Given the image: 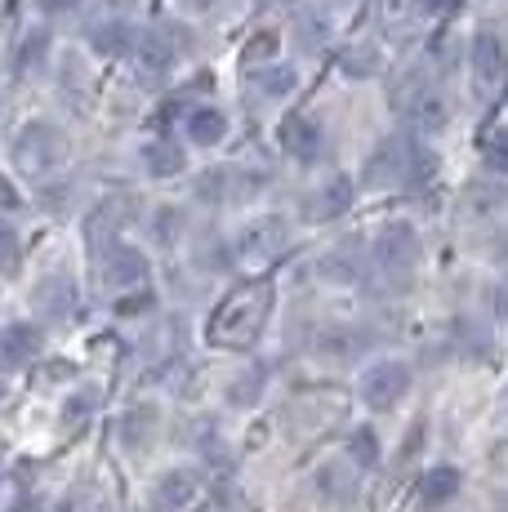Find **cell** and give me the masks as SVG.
Instances as JSON below:
<instances>
[{"label": "cell", "instance_id": "cell-1", "mask_svg": "<svg viewBox=\"0 0 508 512\" xmlns=\"http://www.w3.org/2000/svg\"><path fill=\"white\" fill-rule=\"evenodd\" d=\"M272 285L268 281H246L237 285V290L228 294V299L214 308L210 317V330H205V339H210V348H223V352H246L259 343L263 326H268V312H272Z\"/></svg>", "mask_w": 508, "mask_h": 512}, {"label": "cell", "instance_id": "cell-2", "mask_svg": "<svg viewBox=\"0 0 508 512\" xmlns=\"http://www.w3.org/2000/svg\"><path fill=\"white\" fill-rule=\"evenodd\" d=\"M9 161H14L18 179L45 183L50 174H58L72 161V143H67V134L50 121H27L23 130L9 139Z\"/></svg>", "mask_w": 508, "mask_h": 512}, {"label": "cell", "instance_id": "cell-3", "mask_svg": "<svg viewBox=\"0 0 508 512\" xmlns=\"http://www.w3.org/2000/svg\"><path fill=\"white\" fill-rule=\"evenodd\" d=\"M433 156L419 147V139H410V134H388L384 143L370 152L366 161V187H375V192H384V187H406V183H419L433 174Z\"/></svg>", "mask_w": 508, "mask_h": 512}, {"label": "cell", "instance_id": "cell-4", "mask_svg": "<svg viewBox=\"0 0 508 512\" xmlns=\"http://www.w3.org/2000/svg\"><path fill=\"white\" fill-rule=\"evenodd\" d=\"M370 259H375V268L384 272L393 285H406L410 277H415L419 268V236L410 223L393 219L384 223V228L375 232V250H370Z\"/></svg>", "mask_w": 508, "mask_h": 512}, {"label": "cell", "instance_id": "cell-5", "mask_svg": "<svg viewBox=\"0 0 508 512\" xmlns=\"http://www.w3.org/2000/svg\"><path fill=\"white\" fill-rule=\"evenodd\" d=\"M468 63H473V94L482 103H495L508 85V41L491 27L473 36V49H468Z\"/></svg>", "mask_w": 508, "mask_h": 512}, {"label": "cell", "instance_id": "cell-6", "mask_svg": "<svg viewBox=\"0 0 508 512\" xmlns=\"http://www.w3.org/2000/svg\"><path fill=\"white\" fill-rule=\"evenodd\" d=\"M268 187V179L254 170H241V165H214L197 179V201L201 205H246Z\"/></svg>", "mask_w": 508, "mask_h": 512}, {"label": "cell", "instance_id": "cell-7", "mask_svg": "<svg viewBox=\"0 0 508 512\" xmlns=\"http://www.w3.org/2000/svg\"><path fill=\"white\" fill-rule=\"evenodd\" d=\"M179 49H183V36L174 32L170 23L139 32V45H134V54H130L134 76H139L143 85H161L165 76L174 72V63H179Z\"/></svg>", "mask_w": 508, "mask_h": 512}, {"label": "cell", "instance_id": "cell-8", "mask_svg": "<svg viewBox=\"0 0 508 512\" xmlns=\"http://www.w3.org/2000/svg\"><path fill=\"white\" fill-rule=\"evenodd\" d=\"M286 245H290V223L286 219H277V214L254 219L237 241V263L250 268V272H259V268H268V263H277L281 254H286Z\"/></svg>", "mask_w": 508, "mask_h": 512}, {"label": "cell", "instance_id": "cell-9", "mask_svg": "<svg viewBox=\"0 0 508 512\" xmlns=\"http://www.w3.org/2000/svg\"><path fill=\"white\" fill-rule=\"evenodd\" d=\"M406 392H410V366H402V361H375V366L361 374V401L375 415L393 410Z\"/></svg>", "mask_w": 508, "mask_h": 512}, {"label": "cell", "instance_id": "cell-10", "mask_svg": "<svg viewBox=\"0 0 508 512\" xmlns=\"http://www.w3.org/2000/svg\"><path fill=\"white\" fill-rule=\"evenodd\" d=\"M94 268H99L103 290H139V285L148 281V259H143V250H134V245H125V241L103 250L99 259H94Z\"/></svg>", "mask_w": 508, "mask_h": 512}, {"label": "cell", "instance_id": "cell-11", "mask_svg": "<svg viewBox=\"0 0 508 512\" xmlns=\"http://www.w3.org/2000/svg\"><path fill=\"white\" fill-rule=\"evenodd\" d=\"M197 490H201L197 472H188V468H170V472H161V477L152 481V490H148V508H152V512H183L188 504H197Z\"/></svg>", "mask_w": 508, "mask_h": 512}, {"label": "cell", "instance_id": "cell-12", "mask_svg": "<svg viewBox=\"0 0 508 512\" xmlns=\"http://www.w3.org/2000/svg\"><path fill=\"white\" fill-rule=\"evenodd\" d=\"M402 112L415 134H442L451 125V103L437 90H428V85H415L410 98H402Z\"/></svg>", "mask_w": 508, "mask_h": 512}, {"label": "cell", "instance_id": "cell-13", "mask_svg": "<svg viewBox=\"0 0 508 512\" xmlns=\"http://www.w3.org/2000/svg\"><path fill=\"white\" fill-rule=\"evenodd\" d=\"M41 348H45V334L36 321H9L0 330V366H9V370L32 366L41 357Z\"/></svg>", "mask_w": 508, "mask_h": 512}, {"label": "cell", "instance_id": "cell-14", "mask_svg": "<svg viewBox=\"0 0 508 512\" xmlns=\"http://www.w3.org/2000/svg\"><path fill=\"white\" fill-rule=\"evenodd\" d=\"M437 5H442V0H379V23H384V32L393 36V41H406L410 32H419V23H424Z\"/></svg>", "mask_w": 508, "mask_h": 512}, {"label": "cell", "instance_id": "cell-15", "mask_svg": "<svg viewBox=\"0 0 508 512\" xmlns=\"http://www.w3.org/2000/svg\"><path fill=\"white\" fill-rule=\"evenodd\" d=\"M348 205H353V183L335 174V179H326L317 192L304 196V219L308 223H330V219H339Z\"/></svg>", "mask_w": 508, "mask_h": 512}, {"label": "cell", "instance_id": "cell-16", "mask_svg": "<svg viewBox=\"0 0 508 512\" xmlns=\"http://www.w3.org/2000/svg\"><path fill=\"white\" fill-rule=\"evenodd\" d=\"M32 303H36V312H41L45 321H72V312H76V285H72V277H63V272L45 277L32 290Z\"/></svg>", "mask_w": 508, "mask_h": 512}, {"label": "cell", "instance_id": "cell-17", "mask_svg": "<svg viewBox=\"0 0 508 512\" xmlns=\"http://www.w3.org/2000/svg\"><path fill=\"white\" fill-rule=\"evenodd\" d=\"M317 490H321V499H330V504H348V499H357V490H361V468L353 459H330V464L317 468Z\"/></svg>", "mask_w": 508, "mask_h": 512}, {"label": "cell", "instance_id": "cell-18", "mask_svg": "<svg viewBox=\"0 0 508 512\" xmlns=\"http://www.w3.org/2000/svg\"><path fill=\"white\" fill-rule=\"evenodd\" d=\"M281 143H286V152L295 156L299 165H312V161H321L326 134H321V125L312 121V116H290V121L281 125Z\"/></svg>", "mask_w": 508, "mask_h": 512}, {"label": "cell", "instance_id": "cell-19", "mask_svg": "<svg viewBox=\"0 0 508 512\" xmlns=\"http://www.w3.org/2000/svg\"><path fill=\"white\" fill-rule=\"evenodd\" d=\"M156 428H161V415H156V406H130L121 415V446L125 450H148Z\"/></svg>", "mask_w": 508, "mask_h": 512}, {"label": "cell", "instance_id": "cell-20", "mask_svg": "<svg viewBox=\"0 0 508 512\" xmlns=\"http://www.w3.org/2000/svg\"><path fill=\"white\" fill-rule=\"evenodd\" d=\"M90 45H94V54H103V58H125V54H134V45H139V27L116 18V23L94 27Z\"/></svg>", "mask_w": 508, "mask_h": 512}, {"label": "cell", "instance_id": "cell-21", "mask_svg": "<svg viewBox=\"0 0 508 512\" xmlns=\"http://www.w3.org/2000/svg\"><path fill=\"white\" fill-rule=\"evenodd\" d=\"M183 165H188V156H183V147L174 139L143 143V170H148L152 179H174V174H183Z\"/></svg>", "mask_w": 508, "mask_h": 512}, {"label": "cell", "instance_id": "cell-22", "mask_svg": "<svg viewBox=\"0 0 508 512\" xmlns=\"http://www.w3.org/2000/svg\"><path fill=\"white\" fill-rule=\"evenodd\" d=\"M45 54H50V32H45V27H32V32L18 41L9 72H14L18 81H23V76H36V72H41V63H45Z\"/></svg>", "mask_w": 508, "mask_h": 512}, {"label": "cell", "instance_id": "cell-23", "mask_svg": "<svg viewBox=\"0 0 508 512\" xmlns=\"http://www.w3.org/2000/svg\"><path fill=\"white\" fill-rule=\"evenodd\" d=\"M455 495H459V468H451V464L428 468V472H424V481H419V499H424L428 508L451 504Z\"/></svg>", "mask_w": 508, "mask_h": 512}, {"label": "cell", "instance_id": "cell-24", "mask_svg": "<svg viewBox=\"0 0 508 512\" xmlns=\"http://www.w3.org/2000/svg\"><path fill=\"white\" fill-rule=\"evenodd\" d=\"M183 134L197 147H214L228 134V121H223V112H214V107H197V112H188V121H183Z\"/></svg>", "mask_w": 508, "mask_h": 512}, {"label": "cell", "instance_id": "cell-25", "mask_svg": "<svg viewBox=\"0 0 508 512\" xmlns=\"http://www.w3.org/2000/svg\"><path fill=\"white\" fill-rule=\"evenodd\" d=\"M250 81H254V90H259L263 98H286L290 90H295L299 76H295V67L290 63H268V67H254Z\"/></svg>", "mask_w": 508, "mask_h": 512}, {"label": "cell", "instance_id": "cell-26", "mask_svg": "<svg viewBox=\"0 0 508 512\" xmlns=\"http://www.w3.org/2000/svg\"><path fill=\"white\" fill-rule=\"evenodd\" d=\"M94 410H99V388H81V392H72V397H67V406H63V423L76 432L85 419L94 415Z\"/></svg>", "mask_w": 508, "mask_h": 512}, {"label": "cell", "instance_id": "cell-27", "mask_svg": "<svg viewBox=\"0 0 508 512\" xmlns=\"http://www.w3.org/2000/svg\"><path fill=\"white\" fill-rule=\"evenodd\" d=\"M326 18L321 14H299L295 18V41H299V49H308V54H317L321 45H326Z\"/></svg>", "mask_w": 508, "mask_h": 512}, {"label": "cell", "instance_id": "cell-28", "mask_svg": "<svg viewBox=\"0 0 508 512\" xmlns=\"http://www.w3.org/2000/svg\"><path fill=\"white\" fill-rule=\"evenodd\" d=\"M321 277L330 285H357L361 268H357L353 254H326V259H321Z\"/></svg>", "mask_w": 508, "mask_h": 512}, {"label": "cell", "instance_id": "cell-29", "mask_svg": "<svg viewBox=\"0 0 508 512\" xmlns=\"http://www.w3.org/2000/svg\"><path fill=\"white\" fill-rule=\"evenodd\" d=\"M339 67H344L348 76H375V72H379L375 45H353V49H344V54H339Z\"/></svg>", "mask_w": 508, "mask_h": 512}, {"label": "cell", "instance_id": "cell-30", "mask_svg": "<svg viewBox=\"0 0 508 512\" xmlns=\"http://www.w3.org/2000/svg\"><path fill=\"white\" fill-rule=\"evenodd\" d=\"M482 165L491 174H508V130H491L482 139Z\"/></svg>", "mask_w": 508, "mask_h": 512}, {"label": "cell", "instance_id": "cell-31", "mask_svg": "<svg viewBox=\"0 0 508 512\" xmlns=\"http://www.w3.org/2000/svg\"><path fill=\"white\" fill-rule=\"evenodd\" d=\"M348 459H353L357 468H370L379 459V441H375V432L370 428H357L353 437H348Z\"/></svg>", "mask_w": 508, "mask_h": 512}, {"label": "cell", "instance_id": "cell-32", "mask_svg": "<svg viewBox=\"0 0 508 512\" xmlns=\"http://www.w3.org/2000/svg\"><path fill=\"white\" fill-rule=\"evenodd\" d=\"M259 392H263V370H246L228 388V401H232V406H254V401H259Z\"/></svg>", "mask_w": 508, "mask_h": 512}, {"label": "cell", "instance_id": "cell-33", "mask_svg": "<svg viewBox=\"0 0 508 512\" xmlns=\"http://www.w3.org/2000/svg\"><path fill=\"white\" fill-rule=\"evenodd\" d=\"M18 259H23V241H18L14 228L0 223V277H9V272L18 268Z\"/></svg>", "mask_w": 508, "mask_h": 512}, {"label": "cell", "instance_id": "cell-34", "mask_svg": "<svg viewBox=\"0 0 508 512\" xmlns=\"http://www.w3.org/2000/svg\"><path fill=\"white\" fill-rule=\"evenodd\" d=\"M179 223H183V214H179V210H170V205H165V210H156V214H152V232H156V241H161V245H174V232H179Z\"/></svg>", "mask_w": 508, "mask_h": 512}, {"label": "cell", "instance_id": "cell-35", "mask_svg": "<svg viewBox=\"0 0 508 512\" xmlns=\"http://www.w3.org/2000/svg\"><path fill=\"white\" fill-rule=\"evenodd\" d=\"M228 0H179V9H188V14H197V18H205V14H214V9H223Z\"/></svg>", "mask_w": 508, "mask_h": 512}, {"label": "cell", "instance_id": "cell-36", "mask_svg": "<svg viewBox=\"0 0 508 512\" xmlns=\"http://www.w3.org/2000/svg\"><path fill=\"white\" fill-rule=\"evenodd\" d=\"M18 205H23V196H18V187L5 179V174H0V210H18Z\"/></svg>", "mask_w": 508, "mask_h": 512}, {"label": "cell", "instance_id": "cell-37", "mask_svg": "<svg viewBox=\"0 0 508 512\" xmlns=\"http://www.w3.org/2000/svg\"><path fill=\"white\" fill-rule=\"evenodd\" d=\"M76 5H81V0H36V9H41V14H50V18H58V14H72Z\"/></svg>", "mask_w": 508, "mask_h": 512}, {"label": "cell", "instance_id": "cell-38", "mask_svg": "<svg viewBox=\"0 0 508 512\" xmlns=\"http://www.w3.org/2000/svg\"><path fill=\"white\" fill-rule=\"evenodd\" d=\"M495 312H500V317H508V281L500 285V294H495Z\"/></svg>", "mask_w": 508, "mask_h": 512}, {"label": "cell", "instance_id": "cell-39", "mask_svg": "<svg viewBox=\"0 0 508 512\" xmlns=\"http://www.w3.org/2000/svg\"><path fill=\"white\" fill-rule=\"evenodd\" d=\"M9 512H41V508H36V499H23V504H18V508H9Z\"/></svg>", "mask_w": 508, "mask_h": 512}]
</instances>
